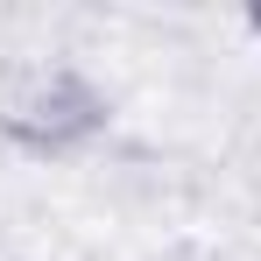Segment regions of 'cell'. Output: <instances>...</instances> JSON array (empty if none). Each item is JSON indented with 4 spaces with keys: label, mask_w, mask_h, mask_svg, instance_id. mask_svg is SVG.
<instances>
[{
    "label": "cell",
    "mask_w": 261,
    "mask_h": 261,
    "mask_svg": "<svg viewBox=\"0 0 261 261\" xmlns=\"http://www.w3.org/2000/svg\"><path fill=\"white\" fill-rule=\"evenodd\" d=\"M106 120H113V106H106V92L78 64H64V57H14V64H0V141L7 148L57 163V155L92 148L106 134Z\"/></svg>",
    "instance_id": "obj_1"
},
{
    "label": "cell",
    "mask_w": 261,
    "mask_h": 261,
    "mask_svg": "<svg viewBox=\"0 0 261 261\" xmlns=\"http://www.w3.org/2000/svg\"><path fill=\"white\" fill-rule=\"evenodd\" d=\"M247 36H254V43H261V7H247Z\"/></svg>",
    "instance_id": "obj_2"
}]
</instances>
